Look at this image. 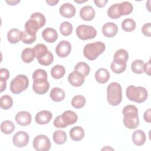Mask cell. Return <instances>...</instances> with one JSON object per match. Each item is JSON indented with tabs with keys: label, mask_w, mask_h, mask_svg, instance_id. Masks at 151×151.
Masks as SVG:
<instances>
[{
	"label": "cell",
	"mask_w": 151,
	"mask_h": 151,
	"mask_svg": "<svg viewBox=\"0 0 151 151\" xmlns=\"http://www.w3.org/2000/svg\"><path fill=\"white\" fill-rule=\"evenodd\" d=\"M118 32L117 26L113 22H106L102 27L103 34L108 38L114 37Z\"/></svg>",
	"instance_id": "cell-15"
},
{
	"label": "cell",
	"mask_w": 151,
	"mask_h": 151,
	"mask_svg": "<svg viewBox=\"0 0 151 151\" xmlns=\"http://www.w3.org/2000/svg\"><path fill=\"white\" fill-rule=\"evenodd\" d=\"M71 50V44L65 40L60 41L55 47V52L57 55L61 58H64L68 56L70 54Z\"/></svg>",
	"instance_id": "cell-11"
},
{
	"label": "cell",
	"mask_w": 151,
	"mask_h": 151,
	"mask_svg": "<svg viewBox=\"0 0 151 151\" xmlns=\"http://www.w3.org/2000/svg\"><path fill=\"white\" fill-rule=\"evenodd\" d=\"M53 140L57 145L64 144L67 140V135L64 131L61 130H58L54 132Z\"/></svg>",
	"instance_id": "cell-28"
},
{
	"label": "cell",
	"mask_w": 151,
	"mask_h": 151,
	"mask_svg": "<svg viewBox=\"0 0 151 151\" xmlns=\"http://www.w3.org/2000/svg\"><path fill=\"white\" fill-rule=\"evenodd\" d=\"M21 40L24 44H31L36 40V35L31 34L25 30L21 32Z\"/></svg>",
	"instance_id": "cell-37"
},
{
	"label": "cell",
	"mask_w": 151,
	"mask_h": 151,
	"mask_svg": "<svg viewBox=\"0 0 151 151\" xmlns=\"http://www.w3.org/2000/svg\"><path fill=\"white\" fill-rule=\"evenodd\" d=\"M35 57V53L34 48H27L22 50L21 59L25 63H31Z\"/></svg>",
	"instance_id": "cell-24"
},
{
	"label": "cell",
	"mask_w": 151,
	"mask_h": 151,
	"mask_svg": "<svg viewBox=\"0 0 151 151\" xmlns=\"http://www.w3.org/2000/svg\"><path fill=\"white\" fill-rule=\"evenodd\" d=\"M52 117V113L48 110H42L36 114L35 120L39 124H45L48 123Z\"/></svg>",
	"instance_id": "cell-16"
},
{
	"label": "cell",
	"mask_w": 151,
	"mask_h": 151,
	"mask_svg": "<svg viewBox=\"0 0 151 151\" xmlns=\"http://www.w3.org/2000/svg\"><path fill=\"white\" fill-rule=\"evenodd\" d=\"M76 34L80 40H87L94 38L97 35V31L93 26L80 25L77 27Z\"/></svg>",
	"instance_id": "cell-7"
},
{
	"label": "cell",
	"mask_w": 151,
	"mask_h": 151,
	"mask_svg": "<svg viewBox=\"0 0 151 151\" xmlns=\"http://www.w3.org/2000/svg\"><path fill=\"white\" fill-rule=\"evenodd\" d=\"M34 80L32 89L38 94H44L46 93L50 88V84L47 80V77H40L32 78Z\"/></svg>",
	"instance_id": "cell-9"
},
{
	"label": "cell",
	"mask_w": 151,
	"mask_h": 151,
	"mask_svg": "<svg viewBox=\"0 0 151 151\" xmlns=\"http://www.w3.org/2000/svg\"><path fill=\"white\" fill-rule=\"evenodd\" d=\"M110 78V73L109 71L104 68L98 69L95 73L96 80L100 84L106 83Z\"/></svg>",
	"instance_id": "cell-20"
},
{
	"label": "cell",
	"mask_w": 151,
	"mask_h": 151,
	"mask_svg": "<svg viewBox=\"0 0 151 151\" xmlns=\"http://www.w3.org/2000/svg\"><path fill=\"white\" fill-rule=\"evenodd\" d=\"M65 73L64 66L61 65H55L51 70V75L55 79H60L62 78Z\"/></svg>",
	"instance_id": "cell-27"
},
{
	"label": "cell",
	"mask_w": 151,
	"mask_h": 151,
	"mask_svg": "<svg viewBox=\"0 0 151 151\" xmlns=\"http://www.w3.org/2000/svg\"><path fill=\"white\" fill-rule=\"evenodd\" d=\"M34 50L35 53V57L37 60L44 57L48 51L47 47L44 44H37L35 45Z\"/></svg>",
	"instance_id": "cell-33"
},
{
	"label": "cell",
	"mask_w": 151,
	"mask_h": 151,
	"mask_svg": "<svg viewBox=\"0 0 151 151\" xmlns=\"http://www.w3.org/2000/svg\"><path fill=\"white\" fill-rule=\"evenodd\" d=\"M59 12L60 14L65 18H72L76 14L75 7L70 3H64L60 7Z\"/></svg>",
	"instance_id": "cell-14"
},
{
	"label": "cell",
	"mask_w": 151,
	"mask_h": 151,
	"mask_svg": "<svg viewBox=\"0 0 151 151\" xmlns=\"http://www.w3.org/2000/svg\"><path fill=\"white\" fill-rule=\"evenodd\" d=\"M50 96L54 101H61L65 97V92L59 87H54L51 90Z\"/></svg>",
	"instance_id": "cell-25"
},
{
	"label": "cell",
	"mask_w": 151,
	"mask_h": 151,
	"mask_svg": "<svg viewBox=\"0 0 151 151\" xmlns=\"http://www.w3.org/2000/svg\"><path fill=\"white\" fill-rule=\"evenodd\" d=\"M1 107L4 110H8L13 105V100L11 96L8 95H4L0 99Z\"/></svg>",
	"instance_id": "cell-35"
},
{
	"label": "cell",
	"mask_w": 151,
	"mask_h": 151,
	"mask_svg": "<svg viewBox=\"0 0 151 151\" xmlns=\"http://www.w3.org/2000/svg\"><path fill=\"white\" fill-rule=\"evenodd\" d=\"M30 18L37 21L40 25L41 28L44 27L45 24V17L43 14H42L40 12H37L32 14L30 16Z\"/></svg>",
	"instance_id": "cell-41"
},
{
	"label": "cell",
	"mask_w": 151,
	"mask_h": 151,
	"mask_svg": "<svg viewBox=\"0 0 151 151\" xmlns=\"http://www.w3.org/2000/svg\"><path fill=\"white\" fill-rule=\"evenodd\" d=\"M32 145L37 151H48L51 148V142L49 138L44 134L35 136L33 140Z\"/></svg>",
	"instance_id": "cell-8"
},
{
	"label": "cell",
	"mask_w": 151,
	"mask_h": 151,
	"mask_svg": "<svg viewBox=\"0 0 151 151\" xmlns=\"http://www.w3.org/2000/svg\"><path fill=\"white\" fill-rule=\"evenodd\" d=\"M108 16L112 19H117L121 17L119 9V4L111 5L107 10Z\"/></svg>",
	"instance_id": "cell-39"
},
{
	"label": "cell",
	"mask_w": 151,
	"mask_h": 151,
	"mask_svg": "<svg viewBox=\"0 0 151 151\" xmlns=\"http://www.w3.org/2000/svg\"><path fill=\"white\" fill-rule=\"evenodd\" d=\"M20 1H6L7 4H8L10 5H15L18 3H19Z\"/></svg>",
	"instance_id": "cell-50"
},
{
	"label": "cell",
	"mask_w": 151,
	"mask_h": 151,
	"mask_svg": "<svg viewBox=\"0 0 151 151\" xmlns=\"http://www.w3.org/2000/svg\"><path fill=\"white\" fill-rule=\"evenodd\" d=\"M128 58L129 54L127 51L124 49H120L116 51L114 53L113 61L119 64L126 65Z\"/></svg>",
	"instance_id": "cell-19"
},
{
	"label": "cell",
	"mask_w": 151,
	"mask_h": 151,
	"mask_svg": "<svg viewBox=\"0 0 151 151\" xmlns=\"http://www.w3.org/2000/svg\"><path fill=\"white\" fill-rule=\"evenodd\" d=\"M86 102V99L83 96L77 95L72 99L71 105L76 109H80L84 106Z\"/></svg>",
	"instance_id": "cell-34"
},
{
	"label": "cell",
	"mask_w": 151,
	"mask_h": 151,
	"mask_svg": "<svg viewBox=\"0 0 151 151\" xmlns=\"http://www.w3.org/2000/svg\"><path fill=\"white\" fill-rule=\"evenodd\" d=\"M124 115L123 124L128 129H134L137 128L139 124L138 116V110L134 105L126 106L122 111Z\"/></svg>",
	"instance_id": "cell-1"
},
{
	"label": "cell",
	"mask_w": 151,
	"mask_h": 151,
	"mask_svg": "<svg viewBox=\"0 0 151 151\" xmlns=\"http://www.w3.org/2000/svg\"><path fill=\"white\" fill-rule=\"evenodd\" d=\"M136 22L132 18H126L122 22V29L126 32H132L136 28Z\"/></svg>",
	"instance_id": "cell-32"
},
{
	"label": "cell",
	"mask_w": 151,
	"mask_h": 151,
	"mask_svg": "<svg viewBox=\"0 0 151 151\" xmlns=\"http://www.w3.org/2000/svg\"><path fill=\"white\" fill-rule=\"evenodd\" d=\"M107 100L113 106L119 105L122 100V91L120 84L116 82L111 83L107 87Z\"/></svg>",
	"instance_id": "cell-2"
},
{
	"label": "cell",
	"mask_w": 151,
	"mask_h": 151,
	"mask_svg": "<svg viewBox=\"0 0 151 151\" xmlns=\"http://www.w3.org/2000/svg\"><path fill=\"white\" fill-rule=\"evenodd\" d=\"M29 84V80L25 75L17 76L10 83V90L14 94H18L25 90Z\"/></svg>",
	"instance_id": "cell-6"
},
{
	"label": "cell",
	"mask_w": 151,
	"mask_h": 151,
	"mask_svg": "<svg viewBox=\"0 0 151 151\" xmlns=\"http://www.w3.org/2000/svg\"><path fill=\"white\" fill-rule=\"evenodd\" d=\"M21 32L19 29L13 28L10 29L7 34L8 41L11 44H17L21 40Z\"/></svg>",
	"instance_id": "cell-26"
},
{
	"label": "cell",
	"mask_w": 151,
	"mask_h": 151,
	"mask_svg": "<svg viewBox=\"0 0 151 151\" xmlns=\"http://www.w3.org/2000/svg\"><path fill=\"white\" fill-rule=\"evenodd\" d=\"M59 2V1H46V2L51 6H54L55 5H56L58 2Z\"/></svg>",
	"instance_id": "cell-49"
},
{
	"label": "cell",
	"mask_w": 151,
	"mask_h": 151,
	"mask_svg": "<svg viewBox=\"0 0 151 151\" xmlns=\"http://www.w3.org/2000/svg\"><path fill=\"white\" fill-rule=\"evenodd\" d=\"M85 76L79 72L74 71L68 76V81L69 83L74 87H80L84 82Z\"/></svg>",
	"instance_id": "cell-12"
},
{
	"label": "cell",
	"mask_w": 151,
	"mask_h": 151,
	"mask_svg": "<svg viewBox=\"0 0 151 151\" xmlns=\"http://www.w3.org/2000/svg\"><path fill=\"white\" fill-rule=\"evenodd\" d=\"M38 63L42 65L48 66L52 64L54 60V56L53 54L50 52V51H48V52L42 57L39 58L37 60Z\"/></svg>",
	"instance_id": "cell-40"
},
{
	"label": "cell",
	"mask_w": 151,
	"mask_h": 151,
	"mask_svg": "<svg viewBox=\"0 0 151 151\" xmlns=\"http://www.w3.org/2000/svg\"><path fill=\"white\" fill-rule=\"evenodd\" d=\"M107 2H108L107 0H98V1L94 0V2L96 4V5L99 8L104 7Z\"/></svg>",
	"instance_id": "cell-47"
},
{
	"label": "cell",
	"mask_w": 151,
	"mask_h": 151,
	"mask_svg": "<svg viewBox=\"0 0 151 151\" xmlns=\"http://www.w3.org/2000/svg\"><path fill=\"white\" fill-rule=\"evenodd\" d=\"M42 37L47 42L52 43L57 40L58 33L55 29L48 27L44 29L42 32Z\"/></svg>",
	"instance_id": "cell-18"
},
{
	"label": "cell",
	"mask_w": 151,
	"mask_h": 151,
	"mask_svg": "<svg viewBox=\"0 0 151 151\" xmlns=\"http://www.w3.org/2000/svg\"><path fill=\"white\" fill-rule=\"evenodd\" d=\"M78 120L76 113L71 110H66L58 116L54 120V126L57 128H64L68 125L74 124Z\"/></svg>",
	"instance_id": "cell-5"
},
{
	"label": "cell",
	"mask_w": 151,
	"mask_h": 151,
	"mask_svg": "<svg viewBox=\"0 0 151 151\" xmlns=\"http://www.w3.org/2000/svg\"><path fill=\"white\" fill-rule=\"evenodd\" d=\"M119 9L120 14L122 15H127L132 12L133 9V5L127 1H124L119 4Z\"/></svg>",
	"instance_id": "cell-29"
},
{
	"label": "cell",
	"mask_w": 151,
	"mask_h": 151,
	"mask_svg": "<svg viewBox=\"0 0 151 151\" xmlns=\"http://www.w3.org/2000/svg\"><path fill=\"white\" fill-rule=\"evenodd\" d=\"M150 114H151L150 109H148L144 113V114H143L144 120L146 122H147V123H150V122H151V120H150L151 119V118H150Z\"/></svg>",
	"instance_id": "cell-46"
},
{
	"label": "cell",
	"mask_w": 151,
	"mask_h": 151,
	"mask_svg": "<svg viewBox=\"0 0 151 151\" xmlns=\"http://www.w3.org/2000/svg\"><path fill=\"white\" fill-rule=\"evenodd\" d=\"M105 49L106 45L104 42L97 41L86 44L83 50V54L86 58L93 61L102 54Z\"/></svg>",
	"instance_id": "cell-4"
},
{
	"label": "cell",
	"mask_w": 151,
	"mask_h": 151,
	"mask_svg": "<svg viewBox=\"0 0 151 151\" xmlns=\"http://www.w3.org/2000/svg\"><path fill=\"white\" fill-rule=\"evenodd\" d=\"M70 136L74 141H80L82 140L84 136V129L80 126L73 127L70 130Z\"/></svg>",
	"instance_id": "cell-22"
},
{
	"label": "cell",
	"mask_w": 151,
	"mask_h": 151,
	"mask_svg": "<svg viewBox=\"0 0 151 151\" xmlns=\"http://www.w3.org/2000/svg\"><path fill=\"white\" fill-rule=\"evenodd\" d=\"M126 96L130 101L141 103L144 102L147 98L148 93L146 89L143 87H136L129 86L126 91Z\"/></svg>",
	"instance_id": "cell-3"
},
{
	"label": "cell",
	"mask_w": 151,
	"mask_h": 151,
	"mask_svg": "<svg viewBox=\"0 0 151 151\" xmlns=\"http://www.w3.org/2000/svg\"><path fill=\"white\" fill-rule=\"evenodd\" d=\"M41 28L38 22L31 18L25 24V30L31 34L36 35L37 31Z\"/></svg>",
	"instance_id": "cell-21"
},
{
	"label": "cell",
	"mask_w": 151,
	"mask_h": 151,
	"mask_svg": "<svg viewBox=\"0 0 151 151\" xmlns=\"http://www.w3.org/2000/svg\"><path fill=\"white\" fill-rule=\"evenodd\" d=\"M9 71L4 68L0 69V80L6 81L9 78Z\"/></svg>",
	"instance_id": "cell-44"
},
{
	"label": "cell",
	"mask_w": 151,
	"mask_h": 151,
	"mask_svg": "<svg viewBox=\"0 0 151 151\" xmlns=\"http://www.w3.org/2000/svg\"><path fill=\"white\" fill-rule=\"evenodd\" d=\"M142 32L146 37H150L151 36V24L150 22L143 25L142 27Z\"/></svg>",
	"instance_id": "cell-43"
},
{
	"label": "cell",
	"mask_w": 151,
	"mask_h": 151,
	"mask_svg": "<svg viewBox=\"0 0 151 151\" xmlns=\"http://www.w3.org/2000/svg\"><path fill=\"white\" fill-rule=\"evenodd\" d=\"M0 83H1V92H2L6 88V81H2V80H0Z\"/></svg>",
	"instance_id": "cell-48"
},
{
	"label": "cell",
	"mask_w": 151,
	"mask_h": 151,
	"mask_svg": "<svg viewBox=\"0 0 151 151\" xmlns=\"http://www.w3.org/2000/svg\"><path fill=\"white\" fill-rule=\"evenodd\" d=\"M74 71L80 73L86 77L90 73V68L86 63L79 62L75 65Z\"/></svg>",
	"instance_id": "cell-31"
},
{
	"label": "cell",
	"mask_w": 151,
	"mask_h": 151,
	"mask_svg": "<svg viewBox=\"0 0 151 151\" xmlns=\"http://www.w3.org/2000/svg\"><path fill=\"white\" fill-rule=\"evenodd\" d=\"M15 120L19 125L28 126L31 122V115L27 111H21L16 114Z\"/></svg>",
	"instance_id": "cell-13"
},
{
	"label": "cell",
	"mask_w": 151,
	"mask_h": 151,
	"mask_svg": "<svg viewBox=\"0 0 151 151\" xmlns=\"http://www.w3.org/2000/svg\"><path fill=\"white\" fill-rule=\"evenodd\" d=\"M110 68L113 72H114L116 74H120V73H123L124 71H125V70L126 68V65L119 64L115 63L114 61H113L111 63Z\"/></svg>",
	"instance_id": "cell-42"
},
{
	"label": "cell",
	"mask_w": 151,
	"mask_h": 151,
	"mask_svg": "<svg viewBox=\"0 0 151 151\" xmlns=\"http://www.w3.org/2000/svg\"><path fill=\"white\" fill-rule=\"evenodd\" d=\"M29 140L28 134L24 131H19L12 137L13 144L18 147H23L27 145Z\"/></svg>",
	"instance_id": "cell-10"
},
{
	"label": "cell",
	"mask_w": 151,
	"mask_h": 151,
	"mask_svg": "<svg viewBox=\"0 0 151 151\" xmlns=\"http://www.w3.org/2000/svg\"><path fill=\"white\" fill-rule=\"evenodd\" d=\"M144 62L142 60H136L133 61L131 65L132 71L136 74H142L143 73Z\"/></svg>",
	"instance_id": "cell-38"
},
{
	"label": "cell",
	"mask_w": 151,
	"mask_h": 151,
	"mask_svg": "<svg viewBox=\"0 0 151 151\" xmlns=\"http://www.w3.org/2000/svg\"><path fill=\"white\" fill-rule=\"evenodd\" d=\"M80 16L84 21H91L95 17V11L91 6H84L80 9Z\"/></svg>",
	"instance_id": "cell-17"
},
{
	"label": "cell",
	"mask_w": 151,
	"mask_h": 151,
	"mask_svg": "<svg viewBox=\"0 0 151 151\" xmlns=\"http://www.w3.org/2000/svg\"><path fill=\"white\" fill-rule=\"evenodd\" d=\"M87 1H77V0H75L74 1V2H77V3H78V4H81V3H83V2H87Z\"/></svg>",
	"instance_id": "cell-51"
},
{
	"label": "cell",
	"mask_w": 151,
	"mask_h": 151,
	"mask_svg": "<svg viewBox=\"0 0 151 151\" xmlns=\"http://www.w3.org/2000/svg\"><path fill=\"white\" fill-rule=\"evenodd\" d=\"M15 130L14 124L10 120H5L1 124V132L6 134H9Z\"/></svg>",
	"instance_id": "cell-30"
},
{
	"label": "cell",
	"mask_w": 151,
	"mask_h": 151,
	"mask_svg": "<svg viewBox=\"0 0 151 151\" xmlns=\"http://www.w3.org/2000/svg\"><path fill=\"white\" fill-rule=\"evenodd\" d=\"M150 60H149L143 65V72L146 73L148 76H150Z\"/></svg>",
	"instance_id": "cell-45"
},
{
	"label": "cell",
	"mask_w": 151,
	"mask_h": 151,
	"mask_svg": "<svg viewBox=\"0 0 151 151\" xmlns=\"http://www.w3.org/2000/svg\"><path fill=\"white\" fill-rule=\"evenodd\" d=\"M72 24L67 21L62 22L60 25V31L61 34L64 36H68L73 32Z\"/></svg>",
	"instance_id": "cell-36"
},
{
	"label": "cell",
	"mask_w": 151,
	"mask_h": 151,
	"mask_svg": "<svg viewBox=\"0 0 151 151\" xmlns=\"http://www.w3.org/2000/svg\"><path fill=\"white\" fill-rule=\"evenodd\" d=\"M146 134L142 130H136L132 134V140L136 146L143 145L146 141Z\"/></svg>",
	"instance_id": "cell-23"
}]
</instances>
